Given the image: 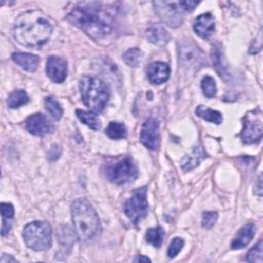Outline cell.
I'll return each mask as SVG.
<instances>
[{
    "label": "cell",
    "instance_id": "6da1fadb",
    "mask_svg": "<svg viewBox=\"0 0 263 263\" xmlns=\"http://www.w3.org/2000/svg\"><path fill=\"white\" fill-rule=\"evenodd\" d=\"M100 5L98 2L79 3L67 15V20L91 38H103L111 32L113 18Z\"/></svg>",
    "mask_w": 263,
    "mask_h": 263
},
{
    "label": "cell",
    "instance_id": "7a4b0ae2",
    "mask_svg": "<svg viewBox=\"0 0 263 263\" xmlns=\"http://www.w3.org/2000/svg\"><path fill=\"white\" fill-rule=\"evenodd\" d=\"M52 32L48 18L40 10L23 12L15 21L13 34L16 41L27 47H40L47 42Z\"/></svg>",
    "mask_w": 263,
    "mask_h": 263
},
{
    "label": "cell",
    "instance_id": "3957f363",
    "mask_svg": "<svg viewBox=\"0 0 263 263\" xmlns=\"http://www.w3.org/2000/svg\"><path fill=\"white\" fill-rule=\"evenodd\" d=\"M71 213L75 232L81 241H88L99 234L100 219L88 200L76 199L72 203Z\"/></svg>",
    "mask_w": 263,
    "mask_h": 263
},
{
    "label": "cell",
    "instance_id": "277c9868",
    "mask_svg": "<svg viewBox=\"0 0 263 263\" xmlns=\"http://www.w3.org/2000/svg\"><path fill=\"white\" fill-rule=\"evenodd\" d=\"M79 88L84 105L93 112H101L106 107L110 92L107 84L97 78L84 76L80 79Z\"/></svg>",
    "mask_w": 263,
    "mask_h": 263
},
{
    "label": "cell",
    "instance_id": "5b68a950",
    "mask_svg": "<svg viewBox=\"0 0 263 263\" xmlns=\"http://www.w3.org/2000/svg\"><path fill=\"white\" fill-rule=\"evenodd\" d=\"M23 237L30 249L45 251L51 246V228L47 222L34 221L25 226Z\"/></svg>",
    "mask_w": 263,
    "mask_h": 263
},
{
    "label": "cell",
    "instance_id": "8992f818",
    "mask_svg": "<svg viewBox=\"0 0 263 263\" xmlns=\"http://www.w3.org/2000/svg\"><path fill=\"white\" fill-rule=\"evenodd\" d=\"M105 174L110 182L122 185L137 178L138 168L129 156H121L106 165Z\"/></svg>",
    "mask_w": 263,
    "mask_h": 263
},
{
    "label": "cell",
    "instance_id": "52a82bcc",
    "mask_svg": "<svg viewBox=\"0 0 263 263\" xmlns=\"http://www.w3.org/2000/svg\"><path fill=\"white\" fill-rule=\"evenodd\" d=\"M263 120L260 109L252 110L242 118V129L240 132V139L245 144L258 143L262 139Z\"/></svg>",
    "mask_w": 263,
    "mask_h": 263
},
{
    "label": "cell",
    "instance_id": "ba28073f",
    "mask_svg": "<svg viewBox=\"0 0 263 263\" xmlns=\"http://www.w3.org/2000/svg\"><path fill=\"white\" fill-rule=\"evenodd\" d=\"M180 64L186 69H199L206 64L199 48L191 40H180L178 44Z\"/></svg>",
    "mask_w": 263,
    "mask_h": 263
},
{
    "label": "cell",
    "instance_id": "9c48e42d",
    "mask_svg": "<svg viewBox=\"0 0 263 263\" xmlns=\"http://www.w3.org/2000/svg\"><path fill=\"white\" fill-rule=\"evenodd\" d=\"M124 213L134 223H139L148 214L147 189L145 187L136 190L124 204Z\"/></svg>",
    "mask_w": 263,
    "mask_h": 263
},
{
    "label": "cell",
    "instance_id": "30bf717a",
    "mask_svg": "<svg viewBox=\"0 0 263 263\" xmlns=\"http://www.w3.org/2000/svg\"><path fill=\"white\" fill-rule=\"evenodd\" d=\"M153 6L157 15L164 22L167 26L177 28L183 23L182 9L180 8L178 2H163L155 1Z\"/></svg>",
    "mask_w": 263,
    "mask_h": 263
},
{
    "label": "cell",
    "instance_id": "8fae6325",
    "mask_svg": "<svg viewBox=\"0 0 263 263\" xmlns=\"http://www.w3.org/2000/svg\"><path fill=\"white\" fill-rule=\"evenodd\" d=\"M142 144L149 150H156L159 146V123L154 118L144 121L140 134Z\"/></svg>",
    "mask_w": 263,
    "mask_h": 263
},
{
    "label": "cell",
    "instance_id": "7c38bea8",
    "mask_svg": "<svg viewBox=\"0 0 263 263\" xmlns=\"http://www.w3.org/2000/svg\"><path fill=\"white\" fill-rule=\"evenodd\" d=\"M25 127L30 134L39 137L51 134L54 129L52 123L41 113L29 116L25 121Z\"/></svg>",
    "mask_w": 263,
    "mask_h": 263
},
{
    "label": "cell",
    "instance_id": "4fadbf2b",
    "mask_svg": "<svg viewBox=\"0 0 263 263\" xmlns=\"http://www.w3.org/2000/svg\"><path fill=\"white\" fill-rule=\"evenodd\" d=\"M67 62L59 57L50 55L46 61L47 76L55 83H62L67 77Z\"/></svg>",
    "mask_w": 263,
    "mask_h": 263
},
{
    "label": "cell",
    "instance_id": "5bb4252c",
    "mask_svg": "<svg viewBox=\"0 0 263 263\" xmlns=\"http://www.w3.org/2000/svg\"><path fill=\"white\" fill-rule=\"evenodd\" d=\"M193 30L203 39L210 38L215 31V20L209 12L202 13L194 20Z\"/></svg>",
    "mask_w": 263,
    "mask_h": 263
},
{
    "label": "cell",
    "instance_id": "9a60e30c",
    "mask_svg": "<svg viewBox=\"0 0 263 263\" xmlns=\"http://www.w3.org/2000/svg\"><path fill=\"white\" fill-rule=\"evenodd\" d=\"M171 69L167 64L162 62L151 63L147 68V77L153 84H161L170 77Z\"/></svg>",
    "mask_w": 263,
    "mask_h": 263
},
{
    "label": "cell",
    "instance_id": "2e32d148",
    "mask_svg": "<svg viewBox=\"0 0 263 263\" xmlns=\"http://www.w3.org/2000/svg\"><path fill=\"white\" fill-rule=\"evenodd\" d=\"M146 37L148 41L158 46L165 45L170 40V34L167 30L162 25L158 24H154L148 27L146 30Z\"/></svg>",
    "mask_w": 263,
    "mask_h": 263
},
{
    "label": "cell",
    "instance_id": "e0dca14e",
    "mask_svg": "<svg viewBox=\"0 0 263 263\" xmlns=\"http://www.w3.org/2000/svg\"><path fill=\"white\" fill-rule=\"evenodd\" d=\"M256 231L255 224L253 223H248L243 225L236 235L234 236L232 242H231V249L232 250H237V249H242L245 248L253 238L254 234Z\"/></svg>",
    "mask_w": 263,
    "mask_h": 263
},
{
    "label": "cell",
    "instance_id": "ac0fdd59",
    "mask_svg": "<svg viewBox=\"0 0 263 263\" xmlns=\"http://www.w3.org/2000/svg\"><path fill=\"white\" fill-rule=\"evenodd\" d=\"M12 61L22 69L28 72H34L39 65V58L36 54L28 52H14L11 55Z\"/></svg>",
    "mask_w": 263,
    "mask_h": 263
},
{
    "label": "cell",
    "instance_id": "d6986e66",
    "mask_svg": "<svg viewBox=\"0 0 263 263\" xmlns=\"http://www.w3.org/2000/svg\"><path fill=\"white\" fill-rule=\"evenodd\" d=\"M211 54H212V60H213V64L216 71L225 81H228L230 78V74L228 72V67L223 57V52L221 51V48L217 45L213 46Z\"/></svg>",
    "mask_w": 263,
    "mask_h": 263
},
{
    "label": "cell",
    "instance_id": "ffe728a7",
    "mask_svg": "<svg viewBox=\"0 0 263 263\" xmlns=\"http://www.w3.org/2000/svg\"><path fill=\"white\" fill-rule=\"evenodd\" d=\"M205 154L201 147H194L191 153L186 154L181 160V166L184 171H190L197 166L201 160L204 158Z\"/></svg>",
    "mask_w": 263,
    "mask_h": 263
},
{
    "label": "cell",
    "instance_id": "44dd1931",
    "mask_svg": "<svg viewBox=\"0 0 263 263\" xmlns=\"http://www.w3.org/2000/svg\"><path fill=\"white\" fill-rule=\"evenodd\" d=\"M195 113L198 117L206 120V121H210V122H213V123H216V124H220L222 121H223V117H222V114L219 112V111H216V110H213V109H210L208 107H204L202 105L198 106L196 109H195Z\"/></svg>",
    "mask_w": 263,
    "mask_h": 263
},
{
    "label": "cell",
    "instance_id": "7402d4cb",
    "mask_svg": "<svg viewBox=\"0 0 263 263\" xmlns=\"http://www.w3.org/2000/svg\"><path fill=\"white\" fill-rule=\"evenodd\" d=\"M76 115L79 118V120L81 122H83L85 125H87L88 127L97 130L101 127L100 124V120L97 117V115L92 112H88V111H84V110H76Z\"/></svg>",
    "mask_w": 263,
    "mask_h": 263
},
{
    "label": "cell",
    "instance_id": "603a6c76",
    "mask_svg": "<svg viewBox=\"0 0 263 263\" xmlns=\"http://www.w3.org/2000/svg\"><path fill=\"white\" fill-rule=\"evenodd\" d=\"M106 135L111 139L118 140L125 138L127 135V130L123 123L118 121H112L106 128Z\"/></svg>",
    "mask_w": 263,
    "mask_h": 263
},
{
    "label": "cell",
    "instance_id": "cb8c5ba5",
    "mask_svg": "<svg viewBox=\"0 0 263 263\" xmlns=\"http://www.w3.org/2000/svg\"><path fill=\"white\" fill-rule=\"evenodd\" d=\"M28 102H29V97L22 89H17V90L12 91L7 98V105L11 109L18 108L23 105H26Z\"/></svg>",
    "mask_w": 263,
    "mask_h": 263
},
{
    "label": "cell",
    "instance_id": "d4e9b609",
    "mask_svg": "<svg viewBox=\"0 0 263 263\" xmlns=\"http://www.w3.org/2000/svg\"><path fill=\"white\" fill-rule=\"evenodd\" d=\"M123 62L129 67H138L143 60V52L139 48H130L122 54Z\"/></svg>",
    "mask_w": 263,
    "mask_h": 263
},
{
    "label": "cell",
    "instance_id": "484cf974",
    "mask_svg": "<svg viewBox=\"0 0 263 263\" xmlns=\"http://www.w3.org/2000/svg\"><path fill=\"white\" fill-rule=\"evenodd\" d=\"M164 231L160 226L149 228L146 232V241L155 248H159L162 243Z\"/></svg>",
    "mask_w": 263,
    "mask_h": 263
},
{
    "label": "cell",
    "instance_id": "4316f807",
    "mask_svg": "<svg viewBox=\"0 0 263 263\" xmlns=\"http://www.w3.org/2000/svg\"><path fill=\"white\" fill-rule=\"evenodd\" d=\"M44 106L47 110V112L50 114L52 119L59 120L63 115V109L60 105V103L54 100L52 97H46L44 99Z\"/></svg>",
    "mask_w": 263,
    "mask_h": 263
},
{
    "label": "cell",
    "instance_id": "83f0119b",
    "mask_svg": "<svg viewBox=\"0 0 263 263\" xmlns=\"http://www.w3.org/2000/svg\"><path fill=\"white\" fill-rule=\"evenodd\" d=\"M201 89L205 97L213 98L216 96L217 92V85L215 79L212 76H204L201 80Z\"/></svg>",
    "mask_w": 263,
    "mask_h": 263
},
{
    "label": "cell",
    "instance_id": "f1b7e54d",
    "mask_svg": "<svg viewBox=\"0 0 263 263\" xmlns=\"http://www.w3.org/2000/svg\"><path fill=\"white\" fill-rule=\"evenodd\" d=\"M262 240H260L256 246H254L247 254L246 256V260L248 262H258V263H262L263 261V258H262V253H263V250H262Z\"/></svg>",
    "mask_w": 263,
    "mask_h": 263
},
{
    "label": "cell",
    "instance_id": "f546056e",
    "mask_svg": "<svg viewBox=\"0 0 263 263\" xmlns=\"http://www.w3.org/2000/svg\"><path fill=\"white\" fill-rule=\"evenodd\" d=\"M183 246H184V240L181 237L173 238L167 249V256L170 258L176 257L180 253V251L183 249Z\"/></svg>",
    "mask_w": 263,
    "mask_h": 263
},
{
    "label": "cell",
    "instance_id": "4dcf8cb0",
    "mask_svg": "<svg viewBox=\"0 0 263 263\" xmlns=\"http://www.w3.org/2000/svg\"><path fill=\"white\" fill-rule=\"evenodd\" d=\"M217 219H218L217 212H204L202 214V221H201L202 227L206 229L212 228L217 222Z\"/></svg>",
    "mask_w": 263,
    "mask_h": 263
},
{
    "label": "cell",
    "instance_id": "1f68e13d",
    "mask_svg": "<svg viewBox=\"0 0 263 263\" xmlns=\"http://www.w3.org/2000/svg\"><path fill=\"white\" fill-rule=\"evenodd\" d=\"M0 208H1L2 218H4V219H11L14 216V209H13L11 203L2 202Z\"/></svg>",
    "mask_w": 263,
    "mask_h": 263
},
{
    "label": "cell",
    "instance_id": "d6a6232c",
    "mask_svg": "<svg viewBox=\"0 0 263 263\" xmlns=\"http://www.w3.org/2000/svg\"><path fill=\"white\" fill-rule=\"evenodd\" d=\"M198 1H181V2H178L180 8L183 10V11H192L197 5H198Z\"/></svg>",
    "mask_w": 263,
    "mask_h": 263
},
{
    "label": "cell",
    "instance_id": "836d02e7",
    "mask_svg": "<svg viewBox=\"0 0 263 263\" xmlns=\"http://www.w3.org/2000/svg\"><path fill=\"white\" fill-rule=\"evenodd\" d=\"M8 220H9V219H4V218H3V221H2V230H1V234H2V235H5V234L10 230L11 224H10V222H9Z\"/></svg>",
    "mask_w": 263,
    "mask_h": 263
},
{
    "label": "cell",
    "instance_id": "e575fe53",
    "mask_svg": "<svg viewBox=\"0 0 263 263\" xmlns=\"http://www.w3.org/2000/svg\"><path fill=\"white\" fill-rule=\"evenodd\" d=\"M0 262L1 263H7V262H17L15 259H13L11 256H8V255H5V254H3L2 255V257H1V259H0Z\"/></svg>",
    "mask_w": 263,
    "mask_h": 263
},
{
    "label": "cell",
    "instance_id": "d590c367",
    "mask_svg": "<svg viewBox=\"0 0 263 263\" xmlns=\"http://www.w3.org/2000/svg\"><path fill=\"white\" fill-rule=\"evenodd\" d=\"M135 262H150L151 260L148 258V257H145V256H142V255H139L138 257H136L134 259Z\"/></svg>",
    "mask_w": 263,
    "mask_h": 263
},
{
    "label": "cell",
    "instance_id": "8d00e7d4",
    "mask_svg": "<svg viewBox=\"0 0 263 263\" xmlns=\"http://www.w3.org/2000/svg\"><path fill=\"white\" fill-rule=\"evenodd\" d=\"M257 190H258V194L259 195H261V190H262V186H261V176L259 177V179H258V188H257Z\"/></svg>",
    "mask_w": 263,
    "mask_h": 263
}]
</instances>
